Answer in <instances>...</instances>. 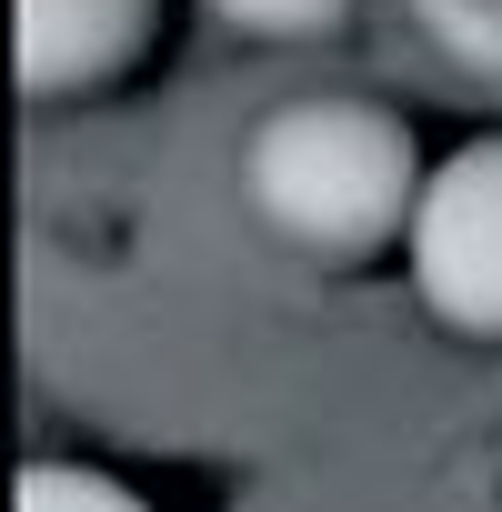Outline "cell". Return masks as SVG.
Here are the masks:
<instances>
[{
	"label": "cell",
	"mask_w": 502,
	"mask_h": 512,
	"mask_svg": "<svg viewBox=\"0 0 502 512\" xmlns=\"http://www.w3.org/2000/svg\"><path fill=\"white\" fill-rule=\"evenodd\" d=\"M422 141L372 91H292L241 131V211L302 262H382L422 211Z\"/></svg>",
	"instance_id": "1"
},
{
	"label": "cell",
	"mask_w": 502,
	"mask_h": 512,
	"mask_svg": "<svg viewBox=\"0 0 502 512\" xmlns=\"http://www.w3.org/2000/svg\"><path fill=\"white\" fill-rule=\"evenodd\" d=\"M402 251H412V292H422V312L442 332L502 342V131H482L452 161H432Z\"/></svg>",
	"instance_id": "2"
},
{
	"label": "cell",
	"mask_w": 502,
	"mask_h": 512,
	"mask_svg": "<svg viewBox=\"0 0 502 512\" xmlns=\"http://www.w3.org/2000/svg\"><path fill=\"white\" fill-rule=\"evenodd\" d=\"M161 41V0H21V91L91 101L131 81Z\"/></svg>",
	"instance_id": "3"
},
{
	"label": "cell",
	"mask_w": 502,
	"mask_h": 512,
	"mask_svg": "<svg viewBox=\"0 0 502 512\" xmlns=\"http://www.w3.org/2000/svg\"><path fill=\"white\" fill-rule=\"evenodd\" d=\"M402 21L422 31V51L502 91V0H402Z\"/></svg>",
	"instance_id": "4"
},
{
	"label": "cell",
	"mask_w": 502,
	"mask_h": 512,
	"mask_svg": "<svg viewBox=\"0 0 502 512\" xmlns=\"http://www.w3.org/2000/svg\"><path fill=\"white\" fill-rule=\"evenodd\" d=\"M362 0H211V21H231L241 41H272V51H312L342 41Z\"/></svg>",
	"instance_id": "5"
},
{
	"label": "cell",
	"mask_w": 502,
	"mask_h": 512,
	"mask_svg": "<svg viewBox=\"0 0 502 512\" xmlns=\"http://www.w3.org/2000/svg\"><path fill=\"white\" fill-rule=\"evenodd\" d=\"M21 512H151L141 492H121L111 472H81V462H31L21 472Z\"/></svg>",
	"instance_id": "6"
}]
</instances>
